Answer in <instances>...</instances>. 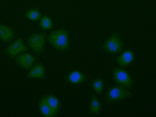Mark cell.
<instances>
[{"mask_svg":"<svg viewBox=\"0 0 156 117\" xmlns=\"http://www.w3.org/2000/svg\"><path fill=\"white\" fill-rule=\"evenodd\" d=\"M47 42L51 44L54 48L59 51H65L67 50L70 44V37H69V32L65 30L63 27H59L58 30L53 31L50 35L47 37Z\"/></svg>","mask_w":156,"mask_h":117,"instance_id":"1","label":"cell"},{"mask_svg":"<svg viewBox=\"0 0 156 117\" xmlns=\"http://www.w3.org/2000/svg\"><path fill=\"white\" fill-rule=\"evenodd\" d=\"M128 97H131V92H129L128 87L122 85H116V86H112L108 90L105 98L109 102H116V101H120V100L128 98Z\"/></svg>","mask_w":156,"mask_h":117,"instance_id":"2","label":"cell"},{"mask_svg":"<svg viewBox=\"0 0 156 117\" xmlns=\"http://www.w3.org/2000/svg\"><path fill=\"white\" fill-rule=\"evenodd\" d=\"M47 37L44 34H31L27 39V44L30 46L32 53L35 55H39L43 51L44 46H46Z\"/></svg>","mask_w":156,"mask_h":117,"instance_id":"3","label":"cell"},{"mask_svg":"<svg viewBox=\"0 0 156 117\" xmlns=\"http://www.w3.org/2000/svg\"><path fill=\"white\" fill-rule=\"evenodd\" d=\"M122 39L116 34H112L110 37L105 41V43L102 44V50H105L106 53H110V54H119L122 51Z\"/></svg>","mask_w":156,"mask_h":117,"instance_id":"4","label":"cell"},{"mask_svg":"<svg viewBox=\"0 0 156 117\" xmlns=\"http://www.w3.org/2000/svg\"><path fill=\"white\" fill-rule=\"evenodd\" d=\"M112 74H113V78L119 85H122V86H126V87H132L133 86V80L132 77L126 73L125 70H121L119 67H112Z\"/></svg>","mask_w":156,"mask_h":117,"instance_id":"5","label":"cell"},{"mask_svg":"<svg viewBox=\"0 0 156 117\" xmlns=\"http://www.w3.org/2000/svg\"><path fill=\"white\" fill-rule=\"evenodd\" d=\"M26 51H27V47L24 46V42H23L22 38H18L15 42H12V43L5 48V53L12 58H16L19 54L26 53Z\"/></svg>","mask_w":156,"mask_h":117,"instance_id":"6","label":"cell"},{"mask_svg":"<svg viewBox=\"0 0 156 117\" xmlns=\"http://www.w3.org/2000/svg\"><path fill=\"white\" fill-rule=\"evenodd\" d=\"M15 61H16V63H18L19 66H20L22 69H24V70H30L31 67L34 66V63H35L34 55L30 54V53H22V54H19L18 57L15 58Z\"/></svg>","mask_w":156,"mask_h":117,"instance_id":"7","label":"cell"},{"mask_svg":"<svg viewBox=\"0 0 156 117\" xmlns=\"http://www.w3.org/2000/svg\"><path fill=\"white\" fill-rule=\"evenodd\" d=\"M16 38V31L7 24H0V39L4 43H11Z\"/></svg>","mask_w":156,"mask_h":117,"instance_id":"8","label":"cell"},{"mask_svg":"<svg viewBox=\"0 0 156 117\" xmlns=\"http://www.w3.org/2000/svg\"><path fill=\"white\" fill-rule=\"evenodd\" d=\"M66 81H67V82H70V83L80 85V83H83L85 81H87V77L82 73V71L74 70V71H71V73H69L66 76Z\"/></svg>","mask_w":156,"mask_h":117,"instance_id":"9","label":"cell"},{"mask_svg":"<svg viewBox=\"0 0 156 117\" xmlns=\"http://www.w3.org/2000/svg\"><path fill=\"white\" fill-rule=\"evenodd\" d=\"M133 59H135V53L131 50H126V51H122V53L117 57V63H119L120 67H125V66H128L129 63H132Z\"/></svg>","mask_w":156,"mask_h":117,"instance_id":"10","label":"cell"},{"mask_svg":"<svg viewBox=\"0 0 156 117\" xmlns=\"http://www.w3.org/2000/svg\"><path fill=\"white\" fill-rule=\"evenodd\" d=\"M39 112H41V115L43 117H57L58 116L57 113H55L54 110L50 108V105L47 104L46 96L42 97V98L39 100Z\"/></svg>","mask_w":156,"mask_h":117,"instance_id":"11","label":"cell"},{"mask_svg":"<svg viewBox=\"0 0 156 117\" xmlns=\"http://www.w3.org/2000/svg\"><path fill=\"white\" fill-rule=\"evenodd\" d=\"M28 78H41L44 80L46 78V70L42 63H34V66L28 71Z\"/></svg>","mask_w":156,"mask_h":117,"instance_id":"12","label":"cell"},{"mask_svg":"<svg viewBox=\"0 0 156 117\" xmlns=\"http://www.w3.org/2000/svg\"><path fill=\"white\" fill-rule=\"evenodd\" d=\"M101 110H102L101 101H100V100L97 98L96 96H93V97H92V101H90V105H89V112H90V115L97 116V115H100V113H101Z\"/></svg>","mask_w":156,"mask_h":117,"instance_id":"13","label":"cell"},{"mask_svg":"<svg viewBox=\"0 0 156 117\" xmlns=\"http://www.w3.org/2000/svg\"><path fill=\"white\" fill-rule=\"evenodd\" d=\"M46 101H47L48 105H50V108L53 109L57 115H59V110H61V108H62L59 98H58V97H55V96H53V94H50V96H46Z\"/></svg>","mask_w":156,"mask_h":117,"instance_id":"14","label":"cell"},{"mask_svg":"<svg viewBox=\"0 0 156 117\" xmlns=\"http://www.w3.org/2000/svg\"><path fill=\"white\" fill-rule=\"evenodd\" d=\"M39 27H41L42 30H53L54 23L50 16H47V15L42 16V18L39 19Z\"/></svg>","mask_w":156,"mask_h":117,"instance_id":"15","label":"cell"},{"mask_svg":"<svg viewBox=\"0 0 156 117\" xmlns=\"http://www.w3.org/2000/svg\"><path fill=\"white\" fill-rule=\"evenodd\" d=\"M26 18H27L28 20H31V22H38L39 19L42 18V14H41V11H39L38 8H31V9H28V11L26 12Z\"/></svg>","mask_w":156,"mask_h":117,"instance_id":"16","label":"cell"},{"mask_svg":"<svg viewBox=\"0 0 156 117\" xmlns=\"http://www.w3.org/2000/svg\"><path fill=\"white\" fill-rule=\"evenodd\" d=\"M92 87H93L94 93L101 94V92L104 90V80H102V78H96V80H93Z\"/></svg>","mask_w":156,"mask_h":117,"instance_id":"17","label":"cell"}]
</instances>
